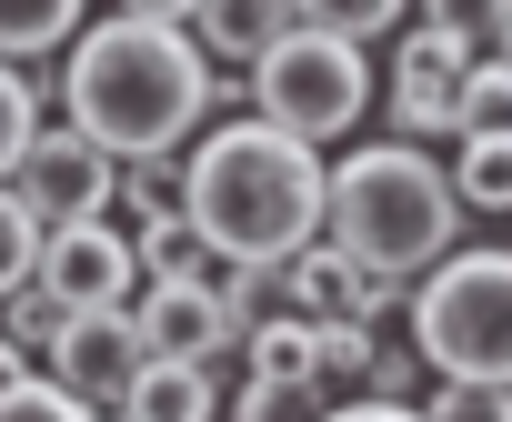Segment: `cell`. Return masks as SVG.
<instances>
[{"mask_svg": "<svg viewBox=\"0 0 512 422\" xmlns=\"http://www.w3.org/2000/svg\"><path fill=\"white\" fill-rule=\"evenodd\" d=\"M181 211L191 232L241 262V272H282L292 252L322 242L332 222V171L312 141L272 131V121H211L191 151H181Z\"/></svg>", "mask_w": 512, "mask_h": 422, "instance_id": "1", "label": "cell"}, {"mask_svg": "<svg viewBox=\"0 0 512 422\" xmlns=\"http://www.w3.org/2000/svg\"><path fill=\"white\" fill-rule=\"evenodd\" d=\"M211 91L221 71L201 61L191 31H151V21H101L71 41V71H61V121L91 131L121 171L131 161H181V141L211 121Z\"/></svg>", "mask_w": 512, "mask_h": 422, "instance_id": "2", "label": "cell"}, {"mask_svg": "<svg viewBox=\"0 0 512 422\" xmlns=\"http://www.w3.org/2000/svg\"><path fill=\"white\" fill-rule=\"evenodd\" d=\"M322 242L412 292V282L442 272L452 242H462L452 171H442L422 141H372V151H352V161L332 171V222H322Z\"/></svg>", "mask_w": 512, "mask_h": 422, "instance_id": "3", "label": "cell"}, {"mask_svg": "<svg viewBox=\"0 0 512 422\" xmlns=\"http://www.w3.org/2000/svg\"><path fill=\"white\" fill-rule=\"evenodd\" d=\"M412 352L432 362V382H502L512 392V242L492 252H452L442 272L412 282Z\"/></svg>", "mask_w": 512, "mask_h": 422, "instance_id": "4", "label": "cell"}, {"mask_svg": "<svg viewBox=\"0 0 512 422\" xmlns=\"http://www.w3.org/2000/svg\"><path fill=\"white\" fill-rule=\"evenodd\" d=\"M251 91V121H272V131H292V141H342L362 111H372V51L362 41H332V31H292L262 71L241 81Z\"/></svg>", "mask_w": 512, "mask_h": 422, "instance_id": "5", "label": "cell"}, {"mask_svg": "<svg viewBox=\"0 0 512 422\" xmlns=\"http://www.w3.org/2000/svg\"><path fill=\"white\" fill-rule=\"evenodd\" d=\"M11 191L41 211V232L111 222V201H121V161H111L91 131H71V121H41V141H31V161H21V181H11Z\"/></svg>", "mask_w": 512, "mask_h": 422, "instance_id": "6", "label": "cell"}, {"mask_svg": "<svg viewBox=\"0 0 512 422\" xmlns=\"http://www.w3.org/2000/svg\"><path fill=\"white\" fill-rule=\"evenodd\" d=\"M141 372H151L141 312H61V332H51V382L61 392H81L91 412H131Z\"/></svg>", "mask_w": 512, "mask_h": 422, "instance_id": "7", "label": "cell"}, {"mask_svg": "<svg viewBox=\"0 0 512 422\" xmlns=\"http://www.w3.org/2000/svg\"><path fill=\"white\" fill-rule=\"evenodd\" d=\"M472 51L442 31H402L392 41V141H462V91H472Z\"/></svg>", "mask_w": 512, "mask_h": 422, "instance_id": "8", "label": "cell"}, {"mask_svg": "<svg viewBox=\"0 0 512 422\" xmlns=\"http://www.w3.org/2000/svg\"><path fill=\"white\" fill-rule=\"evenodd\" d=\"M41 292H51L61 312H131V292H141V242H131L121 222H71V232L41 242Z\"/></svg>", "mask_w": 512, "mask_h": 422, "instance_id": "9", "label": "cell"}, {"mask_svg": "<svg viewBox=\"0 0 512 422\" xmlns=\"http://www.w3.org/2000/svg\"><path fill=\"white\" fill-rule=\"evenodd\" d=\"M402 302H412L402 282L362 272V262L332 252V242H312V252H292V262L272 272V312H302V322H382V312H402Z\"/></svg>", "mask_w": 512, "mask_h": 422, "instance_id": "10", "label": "cell"}, {"mask_svg": "<svg viewBox=\"0 0 512 422\" xmlns=\"http://www.w3.org/2000/svg\"><path fill=\"white\" fill-rule=\"evenodd\" d=\"M141 342H151V362H231L251 342V312H231L221 282H151L141 292Z\"/></svg>", "mask_w": 512, "mask_h": 422, "instance_id": "11", "label": "cell"}, {"mask_svg": "<svg viewBox=\"0 0 512 422\" xmlns=\"http://www.w3.org/2000/svg\"><path fill=\"white\" fill-rule=\"evenodd\" d=\"M302 31V0H201V21H191V41H201V61H231L241 81L262 71L282 41Z\"/></svg>", "mask_w": 512, "mask_h": 422, "instance_id": "12", "label": "cell"}, {"mask_svg": "<svg viewBox=\"0 0 512 422\" xmlns=\"http://www.w3.org/2000/svg\"><path fill=\"white\" fill-rule=\"evenodd\" d=\"M241 382H322V322L302 312H262L241 342Z\"/></svg>", "mask_w": 512, "mask_h": 422, "instance_id": "13", "label": "cell"}, {"mask_svg": "<svg viewBox=\"0 0 512 422\" xmlns=\"http://www.w3.org/2000/svg\"><path fill=\"white\" fill-rule=\"evenodd\" d=\"M221 272H231V262L191 232V211H181V201L141 222V292H151V282H221Z\"/></svg>", "mask_w": 512, "mask_h": 422, "instance_id": "14", "label": "cell"}, {"mask_svg": "<svg viewBox=\"0 0 512 422\" xmlns=\"http://www.w3.org/2000/svg\"><path fill=\"white\" fill-rule=\"evenodd\" d=\"M211 412H221L211 362H151L141 392H131V422H211Z\"/></svg>", "mask_w": 512, "mask_h": 422, "instance_id": "15", "label": "cell"}, {"mask_svg": "<svg viewBox=\"0 0 512 422\" xmlns=\"http://www.w3.org/2000/svg\"><path fill=\"white\" fill-rule=\"evenodd\" d=\"M91 0H0V61H41L61 41H81Z\"/></svg>", "mask_w": 512, "mask_h": 422, "instance_id": "16", "label": "cell"}, {"mask_svg": "<svg viewBox=\"0 0 512 422\" xmlns=\"http://www.w3.org/2000/svg\"><path fill=\"white\" fill-rule=\"evenodd\" d=\"M422 31L462 41L472 61H502V41H512V0H422Z\"/></svg>", "mask_w": 512, "mask_h": 422, "instance_id": "17", "label": "cell"}, {"mask_svg": "<svg viewBox=\"0 0 512 422\" xmlns=\"http://www.w3.org/2000/svg\"><path fill=\"white\" fill-rule=\"evenodd\" d=\"M452 201H462V211H492V222H512V141H462V161H452Z\"/></svg>", "mask_w": 512, "mask_h": 422, "instance_id": "18", "label": "cell"}, {"mask_svg": "<svg viewBox=\"0 0 512 422\" xmlns=\"http://www.w3.org/2000/svg\"><path fill=\"white\" fill-rule=\"evenodd\" d=\"M41 242H51V232H41V211H31L11 181H0V302L41 282Z\"/></svg>", "mask_w": 512, "mask_h": 422, "instance_id": "19", "label": "cell"}, {"mask_svg": "<svg viewBox=\"0 0 512 422\" xmlns=\"http://www.w3.org/2000/svg\"><path fill=\"white\" fill-rule=\"evenodd\" d=\"M41 81L31 71H11L0 61V181H21V161H31V141H41Z\"/></svg>", "mask_w": 512, "mask_h": 422, "instance_id": "20", "label": "cell"}, {"mask_svg": "<svg viewBox=\"0 0 512 422\" xmlns=\"http://www.w3.org/2000/svg\"><path fill=\"white\" fill-rule=\"evenodd\" d=\"M342 402L322 382H241L231 392V422H332Z\"/></svg>", "mask_w": 512, "mask_h": 422, "instance_id": "21", "label": "cell"}, {"mask_svg": "<svg viewBox=\"0 0 512 422\" xmlns=\"http://www.w3.org/2000/svg\"><path fill=\"white\" fill-rule=\"evenodd\" d=\"M402 11H422V0H302V21L312 31H332V41H392L402 31Z\"/></svg>", "mask_w": 512, "mask_h": 422, "instance_id": "22", "label": "cell"}, {"mask_svg": "<svg viewBox=\"0 0 512 422\" xmlns=\"http://www.w3.org/2000/svg\"><path fill=\"white\" fill-rule=\"evenodd\" d=\"M372 362H382V322H322V392L372 382Z\"/></svg>", "mask_w": 512, "mask_h": 422, "instance_id": "23", "label": "cell"}, {"mask_svg": "<svg viewBox=\"0 0 512 422\" xmlns=\"http://www.w3.org/2000/svg\"><path fill=\"white\" fill-rule=\"evenodd\" d=\"M0 422H101V412H91L81 392H61L51 372H21L11 392H0Z\"/></svg>", "mask_w": 512, "mask_h": 422, "instance_id": "24", "label": "cell"}, {"mask_svg": "<svg viewBox=\"0 0 512 422\" xmlns=\"http://www.w3.org/2000/svg\"><path fill=\"white\" fill-rule=\"evenodd\" d=\"M462 141H512V71L482 61L472 91H462Z\"/></svg>", "mask_w": 512, "mask_h": 422, "instance_id": "25", "label": "cell"}, {"mask_svg": "<svg viewBox=\"0 0 512 422\" xmlns=\"http://www.w3.org/2000/svg\"><path fill=\"white\" fill-rule=\"evenodd\" d=\"M412 412L422 422H512V392L502 382H432Z\"/></svg>", "mask_w": 512, "mask_h": 422, "instance_id": "26", "label": "cell"}, {"mask_svg": "<svg viewBox=\"0 0 512 422\" xmlns=\"http://www.w3.org/2000/svg\"><path fill=\"white\" fill-rule=\"evenodd\" d=\"M0 332H11L21 352H51V332H61V302L31 282V292H11V302H0Z\"/></svg>", "mask_w": 512, "mask_h": 422, "instance_id": "27", "label": "cell"}, {"mask_svg": "<svg viewBox=\"0 0 512 422\" xmlns=\"http://www.w3.org/2000/svg\"><path fill=\"white\" fill-rule=\"evenodd\" d=\"M121 21H151V31H191L201 0H121Z\"/></svg>", "mask_w": 512, "mask_h": 422, "instance_id": "28", "label": "cell"}, {"mask_svg": "<svg viewBox=\"0 0 512 422\" xmlns=\"http://www.w3.org/2000/svg\"><path fill=\"white\" fill-rule=\"evenodd\" d=\"M332 422H422V412H412V402H372V392H362V402H342Z\"/></svg>", "mask_w": 512, "mask_h": 422, "instance_id": "29", "label": "cell"}, {"mask_svg": "<svg viewBox=\"0 0 512 422\" xmlns=\"http://www.w3.org/2000/svg\"><path fill=\"white\" fill-rule=\"evenodd\" d=\"M21 372H31V352H21V342H11V332H0V392H11V382H21Z\"/></svg>", "mask_w": 512, "mask_h": 422, "instance_id": "30", "label": "cell"}, {"mask_svg": "<svg viewBox=\"0 0 512 422\" xmlns=\"http://www.w3.org/2000/svg\"><path fill=\"white\" fill-rule=\"evenodd\" d=\"M502 71H512V41H502Z\"/></svg>", "mask_w": 512, "mask_h": 422, "instance_id": "31", "label": "cell"}, {"mask_svg": "<svg viewBox=\"0 0 512 422\" xmlns=\"http://www.w3.org/2000/svg\"><path fill=\"white\" fill-rule=\"evenodd\" d=\"M101 422H131V412H101Z\"/></svg>", "mask_w": 512, "mask_h": 422, "instance_id": "32", "label": "cell"}]
</instances>
